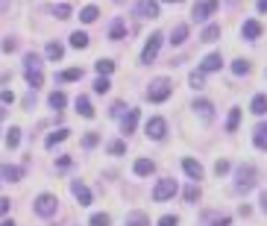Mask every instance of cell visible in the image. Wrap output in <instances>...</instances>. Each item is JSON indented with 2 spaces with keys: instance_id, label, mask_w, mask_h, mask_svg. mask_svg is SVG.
I'll use <instances>...</instances> for the list:
<instances>
[{
  "instance_id": "cell-1",
  "label": "cell",
  "mask_w": 267,
  "mask_h": 226,
  "mask_svg": "<svg viewBox=\"0 0 267 226\" xmlns=\"http://www.w3.org/2000/svg\"><path fill=\"white\" fill-rule=\"evenodd\" d=\"M24 65H27V82L38 88V85H44V74H41V59L35 56V53H27L24 56Z\"/></svg>"
},
{
  "instance_id": "cell-2",
  "label": "cell",
  "mask_w": 267,
  "mask_h": 226,
  "mask_svg": "<svg viewBox=\"0 0 267 226\" xmlns=\"http://www.w3.org/2000/svg\"><path fill=\"white\" fill-rule=\"evenodd\" d=\"M170 91H173L170 79L159 76V79H153V82H150V88H147V97H150V103H165L167 97H170Z\"/></svg>"
},
{
  "instance_id": "cell-3",
  "label": "cell",
  "mask_w": 267,
  "mask_h": 226,
  "mask_svg": "<svg viewBox=\"0 0 267 226\" xmlns=\"http://www.w3.org/2000/svg\"><path fill=\"white\" fill-rule=\"evenodd\" d=\"M253 185H256V167H253V164H241L238 173H235V188L247 194Z\"/></svg>"
},
{
  "instance_id": "cell-4",
  "label": "cell",
  "mask_w": 267,
  "mask_h": 226,
  "mask_svg": "<svg viewBox=\"0 0 267 226\" xmlns=\"http://www.w3.org/2000/svg\"><path fill=\"white\" fill-rule=\"evenodd\" d=\"M56 206H59V200H56L53 194H38V197H35V215H41V218L56 215Z\"/></svg>"
},
{
  "instance_id": "cell-5",
  "label": "cell",
  "mask_w": 267,
  "mask_h": 226,
  "mask_svg": "<svg viewBox=\"0 0 267 226\" xmlns=\"http://www.w3.org/2000/svg\"><path fill=\"white\" fill-rule=\"evenodd\" d=\"M162 41H165V35L162 32H153L150 38H147V44H144V50H141V62H153L156 56H159V47H162Z\"/></svg>"
},
{
  "instance_id": "cell-6",
  "label": "cell",
  "mask_w": 267,
  "mask_h": 226,
  "mask_svg": "<svg viewBox=\"0 0 267 226\" xmlns=\"http://www.w3.org/2000/svg\"><path fill=\"white\" fill-rule=\"evenodd\" d=\"M176 191H179L176 179H159L156 188H153V200H156V203H165V200H170Z\"/></svg>"
},
{
  "instance_id": "cell-7",
  "label": "cell",
  "mask_w": 267,
  "mask_h": 226,
  "mask_svg": "<svg viewBox=\"0 0 267 226\" xmlns=\"http://www.w3.org/2000/svg\"><path fill=\"white\" fill-rule=\"evenodd\" d=\"M214 12H217V0H200V3H194L191 18H194V21H205V18L214 15Z\"/></svg>"
},
{
  "instance_id": "cell-8",
  "label": "cell",
  "mask_w": 267,
  "mask_h": 226,
  "mask_svg": "<svg viewBox=\"0 0 267 226\" xmlns=\"http://www.w3.org/2000/svg\"><path fill=\"white\" fill-rule=\"evenodd\" d=\"M70 194L79 200V206H91V191H88V185H85V182L73 179V182H70Z\"/></svg>"
},
{
  "instance_id": "cell-9",
  "label": "cell",
  "mask_w": 267,
  "mask_h": 226,
  "mask_svg": "<svg viewBox=\"0 0 267 226\" xmlns=\"http://www.w3.org/2000/svg\"><path fill=\"white\" fill-rule=\"evenodd\" d=\"M165 132H167V124L162 118H150V121H147V135H150L153 141H162Z\"/></svg>"
},
{
  "instance_id": "cell-10",
  "label": "cell",
  "mask_w": 267,
  "mask_h": 226,
  "mask_svg": "<svg viewBox=\"0 0 267 226\" xmlns=\"http://www.w3.org/2000/svg\"><path fill=\"white\" fill-rule=\"evenodd\" d=\"M135 12L141 18H159V3L156 0H138L135 3Z\"/></svg>"
},
{
  "instance_id": "cell-11",
  "label": "cell",
  "mask_w": 267,
  "mask_h": 226,
  "mask_svg": "<svg viewBox=\"0 0 267 226\" xmlns=\"http://www.w3.org/2000/svg\"><path fill=\"white\" fill-rule=\"evenodd\" d=\"M138 109H127V115H124V121H121V129L130 135V132H135V127H138Z\"/></svg>"
},
{
  "instance_id": "cell-12",
  "label": "cell",
  "mask_w": 267,
  "mask_h": 226,
  "mask_svg": "<svg viewBox=\"0 0 267 226\" xmlns=\"http://www.w3.org/2000/svg\"><path fill=\"white\" fill-rule=\"evenodd\" d=\"M241 35H244L247 41H256V38L262 35V24H259V21H244V27H241Z\"/></svg>"
},
{
  "instance_id": "cell-13",
  "label": "cell",
  "mask_w": 267,
  "mask_h": 226,
  "mask_svg": "<svg viewBox=\"0 0 267 226\" xmlns=\"http://www.w3.org/2000/svg\"><path fill=\"white\" fill-rule=\"evenodd\" d=\"M220 65H223V59H220V53H208V56L202 59L200 71H202V74H211V71H220Z\"/></svg>"
},
{
  "instance_id": "cell-14",
  "label": "cell",
  "mask_w": 267,
  "mask_h": 226,
  "mask_svg": "<svg viewBox=\"0 0 267 226\" xmlns=\"http://www.w3.org/2000/svg\"><path fill=\"white\" fill-rule=\"evenodd\" d=\"M182 170L191 176V179H202V164L194 159H182Z\"/></svg>"
},
{
  "instance_id": "cell-15",
  "label": "cell",
  "mask_w": 267,
  "mask_h": 226,
  "mask_svg": "<svg viewBox=\"0 0 267 226\" xmlns=\"http://www.w3.org/2000/svg\"><path fill=\"white\" fill-rule=\"evenodd\" d=\"M194 112L200 115L202 121H211V115H214V106H211L208 100H194Z\"/></svg>"
},
{
  "instance_id": "cell-16",
  "label": "cell",
  "mask_w": 267,
  "mask_h": 226,
  "mask_svg": "<svg viewBox=\"0 0 267 226\" xmlns=\"http://www.w3.org/2000/svg\"><path fill=\"white\" fill-rule=\"evenodd\" d=\"M253 144L259 150H267V124H259V127L253 129Z\"/></svg>"
},
{
  "instance_id": "cell-17",
  "label": "cell",
  "mask_w": 267,
  "mask_h": 226,
  "mask_svg": "<svg viewBox=\"0 0 267 226\" xmlns=\"http://www.w3.org/2000/svg\"><path fill=\"white\" fill-rule=\"evenodd\" d=\"M185 38H188V24H176L173 32H170V44H185Z\"/></svg>"
},
{
  "instance_id": "cell-18",
  "label": "cell",
  "mask_w": 267,
  "mask_h": 226,
  "mask_svg": "<svg viewBox=\"0 0 267 226\" xmlns=\"http://www.w3.org/2000/svg\"><path fill=\"white\" fill-rule=\"evenodd\" d=\"M0 173H3L9 182H18V179H24V167H15V164H3V167H0Z\"/></svg>"
},
{
  "instance_id": "cell-19",
  "label": "cell",
  "mask_w": 267,
  "mask_h": 226,
  "mask_svg": "<svg viewBox=\"0 0 267 226\" xmlns=\"http://www.w3.org/2000/svg\"><path fill=\"white\" fill-rule=\"evenodd\" d=\"M124 35H127V24H124V18H115V21H112V30H109V38H112V41H121Z\"/></svg>"
},
{
  "instance_id": "cell-20",
  "label": "cell",
  "mask_w": 267,
  "mask_h": 226,
  "mask_svg": "<svg viewBox=\"0 0 267 226\" xmlns=\"http://www.w3.org/2000/svg\"><path fill=\"white\" fill-rule=\"evenodd\" d=\"M65 56V47L59 44V41H47V59H53V62H59Z\"/></svg>"
},
{
  "instance_id": "cell-21",
  "label": "cell",
  "mask_w": 267,
  "mask_h": 226,
  "mask_svg": "<svg viewBox=\"0 0 267 226\" xmlns=\"http://www.w3.org/2000/svg\"><path fill=\"white\" fill-rule=\"evenodd\" d=\"M153 170H156V164H153L150 159H138L135 161V173H138V176H150Z\"/></svg>"
},
{
  "instance_id": "cell-22",
  "label": "cell",
  "mask_w": 267,
  "mask_h": 226,
  "mask_svg": "<svg viewBox=\"0 0 267 226\" xmlns=\"http://www.w3.org/2000/svg\"><path fill=\"white\" fill-rule=\"evenodd\" d=\"M76 112H79L82 118H94V109H91L88 97H76Z\"/></svg>"
},
{
  "instance_id": "cell-23",
  "label": "cell",
  "mask_w": 267,
  "mask_h": 226,
  "mask_svg": "<svg viewBox=\"0 0 267 226\" xmlns=\"http://www.w3.org/2000/svg\"><path fill=\"white\" fill-rule=\"evenodd\" d=\"M250 109H253V115H265V112H267V97L265 94H256V97H253V103H250Z\"/></svg>"
},
{
  "instance_id": "cell-24",
  "label": "cell",
  "mask_w": 267,
  "mask_h": 226,
  "mask_svg": "<svg viewBox=\"0 0 267 226\" xmlns=\"http://www.w3.org/2000/svg\"><path fill=\"white\" fill-rule=\"evenodd\" d=\"M59 79L62 82H76V79H82V68H67L59 74Z\"/></svg>"
},
{
  "instance_id": "cell-25",
  "label": "cell",
  "mask_w": 267,
  "mask_h": 226,
  "mask_svg": "<svg viewBox=\"0 0 267 226\" xmlns=\"http://www.w3.org/2000/svg\"><path fill=\"white\" fill-rule=\"evenodd\" d=\"M67 132H70V129H65V127H62V129H56V132H50L44 144H47V147H56L59 141H65V138H67Z\"/></svg>"
},
{
  "instance_id": "cell-26",
  "label": "cell",
  "mask_w": 267,
  "mask_h": 226,
  "mask_svg": "<svg viewBox=\"0 0 267 226\" xmlns=\"http://www.w3.org/2000/svg\"><path fill=\"white\" fill-rule=\"evenodd\" d=\"M97 15H100L97 6H85V9L79 12V21H82V24H91V21H97Z\"/></svg>"
},
{
  "instance_id": "cell-27",
  "label": "cell",
  "mask_w": 267,
  "mask_h": 226,
  "mask_svg": "<svg viewBox=\"0 0 267 226\" xmlns=\"http://www.w3.org/2000/svg\"><path fill=\"white\" fill-rule=\"evenodd\" d=\"M127 226H150V218H147L144 212H133V215L127 218Z\"/></svg>"
},
{
  "instance_id": "cell-28",
  "label": "cell",
  "mask_w": 267,
  "mask_h": 226,
  "mask_svg": "<svg viewBox=\"0 0 267 226\" xmlns=\"http://www.w3.org/2000/svg\"><path fill=\"white\" fill-rule=\"evenodd\" d=\"M70 47H76V50H85V47H88V35L76 30L73 35H70Z\"/></svg>"
},
{
  "instance_id": "cell-29",
  "label": "cell",
  "mask_w": 267,
  "mask_h": 226,
  "mask_svg": "<svg viewBox=\"0 0 267 226\" xmlns=\"http://www.w3.org/2000/svg\"><path fill=\"white\" fill-rule=\"evenodd\" d=\"M18 144H21V129L12 127L9 132H6V147H9V150H15Z\"/></svg>"
},
{
  "instance_id": "cell-30",
  "label": "cell",
  "mask_w": 267,
  "mask_h": 226,
  "mask_svg": "<svg viewBox=\"0 0 267 226\" xmlns=\"http://www.w3.org/2000/svg\"><path fill=\"white\" fill-rule=\"evenodd\" d=\"M220 38V27L217 24H208L205 30H202V41H217Z\"/></svg>"
},
{
  "instance_id": "cell-31",
  "label": "cell",
  "mask_w": 267,
  "mask_h": 226,
  "mask_svg": "<svg viewBox=\"0 0 267 226\" xmlns=\"http://www.w3.org/2000/svg\"><path fill=\"white\" fill-rule=\"evenodd\" d=\"M232 74H235V76H247V74H250V62H247V59L232 62Z\"/></svg>"
},
{
  "instance_id": "cell-32",
  "label": "cell",
  "mask_w": 267,
  "mask_h": 226,
  "mask_svg": "<svg viewBox=\"0 0 267 226\" xmlns=\"http://www.w3.org/2000/svg\"><path fill=\"white\" fill-rule=\"evenodd\" d=\"M94 68H97V74H100V76H109V74L115 71V62H112V59H100Z\"/></svg>"
},
{
  "instance_id": "cell-33",
  "label": "cell",
  "mask_w": 267,
  "mask_h": 226,
  "mask_svg": "<svg viewBox=\"0 0 267 226\" xmlns=\"http://www.w3.org/2000/svg\"><path fill=\"white\" fill-rule=\"evenodd\" d=\"M238 124H241V109H232V112H229V118H226V129H229V132H235V129H238Z\"/></svg>"
},
{
  "instance_id": "cell-34",
  "label": "cell",
  "mask_w": 267,
  "mask_h": 226,
  "mask_svg": "<svg viewBox=\"0 0 267 226\" xmlns=\"http://www.w3.org/2000/svg\"><path fill=\"white\" fill-rule=\"evenodd\" d=\"M205 221H208V226H229V224H232V218H229V215H220V218H214V215H208Z\"/></svg>"
},
{
  "instance_id": "cell-35",
  "label": "cell",
  "mask_w": 267,
  "mask_h": 226,
  "mask_svg": "<svg viewBox=\"0 0 267 226\" xmlns=\"http://www.w3.org/2000/svg\"><path fill=\"white\" fill-rule=\"evenodd\" d=\"M53 15H56L59 21H67V18H70V6H67V3H59V6L53 9Z\"/></svg>"
},
{
  "instance_id": "cell-36",
  "label": "cell",
  "mask_w": 267,
  "mask_h": 226,
  "mask_svg": "<svg viewBox=\"0 0 267 226\" xmlns=\"http://www.w3.org/2000/svg\"><path fill=\"white\" fill-rule=\"evenodd\" d=\"M202 76H205L202 71H194V74L188 76V82H191V88H202V85H205V79H202Z\"/></svg>"
},
{
  "instance_id": "cell-37",
  "label": "cell",
  "mask_w": 267,
  "mask_h": 226,
  "mask_svg": "<svg viewBox=\"0 0 267 226\" xmlns=\"http://www.w3.org/2000/svg\"><path fill=\"white\" fill-rule=\"evenodd\" d=\"M65 103H67V97L62 94V91H53V94H50V106H53V109H62Z\"/></svg>"
},
{
  "instance_id": "cell-38",
  "label": "cell",
  "mask_w": 267,
  "mask_h": 226,
  "mask_svg": "<svg viewBox=\"0 0 267 226\" xmlns=\"http://www.w3.org/2000/svg\"><path fill=\"white\" fill-rule=\"evenodd\" d=\"M109 85H112V82H109L106 76H97V79H94V91H97V94H106V91H109Z\"/></svg>"
},
{
  "instance_id": "cell-39",
  "label": "cell",
  "mask_w": 267,
  "mask_h": 226,
  "mask_svg": "<svg viewBox=\"0 0 267 226\" xmlns=\"http://www.w3.org/2000/svg\"><path fill=\"white\" fill-rule=\"evenodd\" d=\"M112 224V218H109V215H91V226H109Z\"/></svg>"
},
{
  "instance_id": "cell-40",
  "label": "cell",
  "mask_w": 267,
  "mask_h": 226,
  "mask_svg": "<svg viewBox=\"0 0 267 226\" xmlns=\"http://www.w3.org/2000/svg\"><path fill=\"white\" fill-rule=\"evenodd\" d=\"M185 200H188V203H197V200H200V188H197V185H188V188H185Z\"/></svg>"
},
{
  "instance_id": "cell-41",
  "label": "cell",
  "mask_w": 267,
  "mask_h": 226,
  "mask_svg": "<svg viewBox=\"0 0 267 226\" xmlns=\"http://www.w3.org/2000/svg\"><path fill=\"white\" fill-rule=\"evenodd\" d=\"M214 173H217V176L229 173V161H226V159H217V164H214Z\"/></svg>"
},
{
  "instance_id": "cell-42",
  "label": "cell",
  "mask_w": 267,
  "mask_h": 226,
  "mask_svg": "<svg viewBox=\"0 0 267 226\" xmlns=\"http://www.w3.org/2000/svg\"><path fill=\"white\" fill-rule=\"evenodd\" d=\"M124 150H127V144H124V141H112V144H109V153H115V156H121Z\"/></svg>"
},
{
  "instance_id": "cell-43",
  "label": "cell",
  "mask_w": 267,
  "mask_h": 226,
  "mask_svg": "<svg viewBox=\"0 0 267 226\" xmlns=\"http://www.w3.org/2000/svg\"><path fill=\"white\" fill-rule=\"evenodd\" d=\"M159 226H179V218H176V215H165V218L159 221Z\"/></svg>"
},
{
  "instance_id": "cell-44",
  "label": "cell",
  "mask_w": 267,
  "mask_h": 226,
  "mask_svg": "<svg viewBox=\"0 0 267 226\" xmlns=\"http://www.w3.org/2000/svg\"><path fill=\"white\" fill-rule=\"evenodd\" d=\"M97 141H100V135H94V132H88V135H85V141H82V144H85V147H88V150H91V147H97Z\"/></svg>"
},
{
  "instance_id": "cell-45",
  "label": "cell",
  "mask_w": 267,
  "mask_h": 226,
  "mask_svg": "<svg viewBox=\"0 0 267 226\" xmlns=\"http://www.w3.org/2000/svg\"><path fill=\"white\" fill-rule=\"evenodd\" d=\"M0 100H3L6 106H12V103H15V94H12V91L6 88V91H0Z\"/></svg>"
},
{
  "instance_id": "cell-46",
  "label": "cell",
  "mask_w": 267,
  "mask_h": 226,
  "mask_svg": "<svg viewBox=\"0 0 267 226\" xmlns=\"http://www.w3.org/2000/svg\"><path fill=\"white\" fill-rule=\"evenodd\" d=\"M15 47H18V41H15V38H6V41H3V50H6V53H12Z\"/></svg>"
},
{
  "instance_id": "cell-47",
  "label": "cell",
  "mask_w": 267,
  "mask_h": 226,
  "mask_svg": "<svg viewBox=\"0 0 267 226\" xmlns=\"http://www.w3.org/2000/svg\"><path fill=\"white\" fill-rule=\"evenodd\" d=\"M9 206H12V203H9V200H6V197H0V218H3V215H6V212H9Z\"/></svg>"
},
{
  "instance_id": "cell-48",
  "label": "cell",
  "mask_w": 267,
  "mask_h": 226,
  "mask_svg": "<svg viewBox=\"0 0 267 226\" xmlns=\"http://www.w3.org/2000/svg\"><path fill=\"white\" fill-rule=\"evenodd\" d=\"M112 115H124V103H115L112 106Z\"/></svg>"
},
{
  "instance_id": "cell-49",
  "label": "cell",
  "mask_w": 267,
  "mask_h": 226,
  "mask_svg": "<svg viewBox=\"0 0 267 226\" xmlns=\"http://www.w3.org/2000/svg\"><path fill=\"white\" fill-rule=\"evenodd\" d=\"M59 167H62V170H65V167H70V156H62V159H59Z\"/></svg>"
},
{
  "instance_id": "cell-50",
  "label": "cell",
  "mask_w": 267,
  "mask_h": 226,
  "mask_svg": "<svg viewBox=\"0 0 267 226\" xmlns=\"http://www.w3.org/2000/svg\"><path fill=\"white\" fill-rule=\"evenodd\" d=\"M259 203H262V212L267 215V191H262V200H259Z\"/></svg>"
},
{
  "instance_id": "cell-51",
  "label": "cell",
  "mask_w": 267,
  "mask_h": 226,
  "mask_svg": "<svg viewBox=\"0 0 267 226\" xmlns=\"http://www.w3.org/2000/svg\"><path fill=\"white\" fill-rule=\"evenodd\" d=\"M256 9H259V12H267V0H259V3H256Z\"/></svg>"
},
{
  "instance_id": "cell-52",
  "label": "cell",
  "mask_w": 267,
  "mask_h": 226,
  "mask_svg": "<svg viewBox=\"0 0 267 226\" xmlns=\"http://www.w3.org/2000/svg\"><path fill=\"white\" fill-rule=\"evenodd\" d=\"M9 9V0H0V12H6Z\"/></svg>"
},
{
  "instance_id": "cell-53",
  "label": "cell",
  "mask_w": 267,
  "mask_h": 226,
  "mask_svg": "<svg viewBox=\"0 0 267 226\" xmlns=\"http://www.w3.org/2000/svg\"><path fill=\"white\" fill-rule=\"evenodd\" d=\"M0 226H15V224H12V221H3V224H0Z\"/></svg>"
},
{
  "instance_id": "cell-54",
  "label": "cell",
  "mask_w": 267,
  "mask_h": 226,
  "mask_svg": "<svg viewBox=\"0 0 267 226\" xmlns=\"http://www.w3.org/2000/svg\"><path fill=\"white\" fill-rule=\"evenodd\" d=\"M3 118H6V112H3V109H0V121H3Z\"/></svg>"
},
{
  "instance_id": "cell-55",
  "label": "cell",
  "mask_w": 267,
  "mask_h": 226,
  "mask_svg": "<svg viewBox=\"0 0 267 226\" xmlns=\"http://www.w3.org/2000/svg\"><path fill=\"white\" fill-rule=\"evenodd\" d=\"M165 3H182V0H165Z\"/></svg>"
}]
</instances>
